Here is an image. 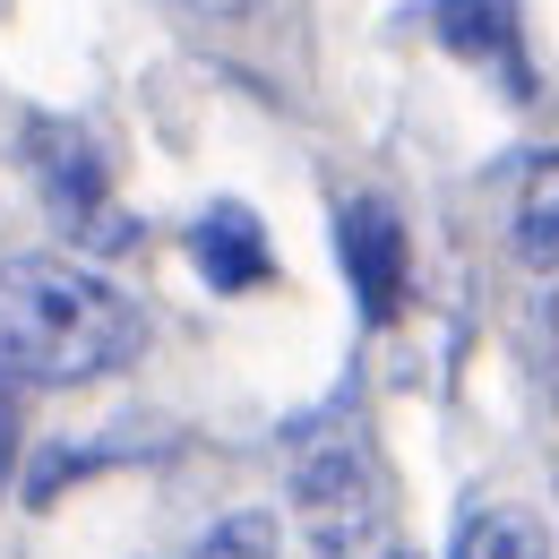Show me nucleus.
Segmentation results:
<instances>
[{
	"label": "nucleus",
	"mask_w": 559,
	"mask_h": 559,
	"mask_svg": "<svg viewBox=\"0 0 559 559\" xmlns=\"http://www.w3.org/2000/svg\"><path fill=\"white\" fill-rule=\"evenodd\" d=\"M190 259H199V276L215 293H250V284L276 276V259H267V224L250 207H207L190 224Z\"/></svg>",
	"instance_id": "obj_6"
},
{
	"label": "nucleus",
	"mask_w": 559,
	"mask_h": 559,
	"mask_svg": "<svg viewBox=\"0 0 559 559\" xmlns=\"http://www.w3.org/2000/svg\"><path fill=\"white\" fill-rule=\"evenodd\" d=\"M190 559H284V534H276L267 508H233L224 525H207V543Z\"/></svg>",
	"instance_id": "obj_9"
},
{
	"label": "nucleus",
	"mask_w": 559,
	"mask_h": 559,
	"mask_svg": "<svg viewBox=\"0 0 559 559\" xmlns=\"http://www.w3.org/2000/svg\"><path fill=\"white\" fill-rule=\"evenodd\" d=\"M26 164H35L44 207L61 215L86 250H121V241H130V215H112V173H104V146H95V130L35 112V121H26Z\"/></svg>",
	"instance_id": "obj_3"
},
{
	"label": "nucleus",
	"mask_w": 559,
	"mask_h": 559,
	"mask_svg": "<svg viewBox=\"0 0 559 559\" xmlns=\"http://www.w3.org/2000/svg\"><path fill=\"white\" fill-rule=\"evenodd\" d=\"M17 456H26V421H17V388H0V490L17 474Z\"/></svg>",
	"instance_id": "obj_11"
},
{
	"label": "nucleus",
	"mask_w": 559,
	"mask_h": 559,
	"mask_svg": "<svg viewBox=\"0 0 559 559\" xmlns=\"http://www.w3.org/2000/svg\"><path fill=\"white\" fill-rule=\"evenodd\" d=\"M336 259L353 276V301L361 319H396L405 293H414V250H405V215L388 207L379 190H361L336 207Z\"/></svg>",
	"instance_id": "obj_4"
},
{
	"label": "nucleus",
	"mask_w": 559,
	"mask_h": 559,
	"mask_svg": "<svg viewBox=\"0 0 559 559\" xmlns=\"http://www.w3.org/2000/svg\"><path fill=\"white\" fill-rule=\"evenodd\" d=\"M379 559H414V551H379Z\"/></svg>",
	"instance_id": "obj_12"
},
{
	"label": "nucleus",
	"mask_w": 559,
	"mask_h": 559,
	"mask_svg": "<svg viewBox=\"0 0 559 559\" xmlns=\"http://www.w3.org/2000/svg\"><path fill=\"white\" fill-rule=\"evenodd\" d=\"M146 310L78 259H0V388H86L130 370Z\"/></svg>",
	"instance_id": "obj_1"
},
{
	"label": "nucleus",
	"mask_w": 559,
	"mask_h": 559,
	"mask_svg": "<svg viewBox=\"0 0 559 559\" xmlns=\"http://www.w3.org/2000/svg\"><path fill=\"white\" fill-rule=\"evenodd\" d=\"M430 26H439V44L456 61H483L516 95H534V61H525V35H516V9L508 0H430Z\"/></svg>",
	"instance_id": "obj_5"
},
{
	"label": "nucleus",
	"mask_w": 559,
	"mask_h": 559,
	"mask_svg": "<svg viewBox=\"0 0 559 559\" xmlns=\"http://www.w3.org/2000/svg\"><path fill=\"white\" fill-rule=\"evenodd\" d=\"M508 241H516L525 267L559 276V146H543V155L525 164V181H516V215H508Z\"/></svg>",
	"instance_id": "obj_7"
},
{
	"label": "nucleus",
	"mask_w": 559,
	"mask_h": 559,
	"mask_svg": "<svg viewBox=\"0 0 559 559\" xmlns=\"http://www.w3.org/2000/svg\"><path fill=\"white\" fill-rule=\"evenodd\" d=\"M284 490H293V516H301L319 559H361L379 543L388 483H379L370 430H361L353 405H328V414H310L284 439Z\"/></svg>",
	"instance_id": "obj_2"
},
{
	"label": "nucleus",
	"mask_w": 559,
	"mask_h": 559,
	"mask_svg": "<svg viewBox=\"0 0 559 559\" xmlns=\"http://www.w3.org/2000/svg\"><path fill=\"white\" fill-rule=\"evenodd\" d=\"M104 456H112V448H44V456H35V474H26V499H35V508H52V499H61V483L95 474Z\"/></svg>",
	"instance_id": "obj_10"
},
{
	"label": "nucleus",
	"mask_w": 559,
	"mask_h": 559,
	"mask_svg": "<svg viewBox=\"0 0 559 559\" xmlns=\"http://www.w3.org/2000/svg\"><path fill=\"white\" fill-rule=\"evenodd\" d=\"M456 559H559V551L534 508H474L456 525Z\"/></svg>",
	"instance_id": "obj_8"
}]
</instances>
